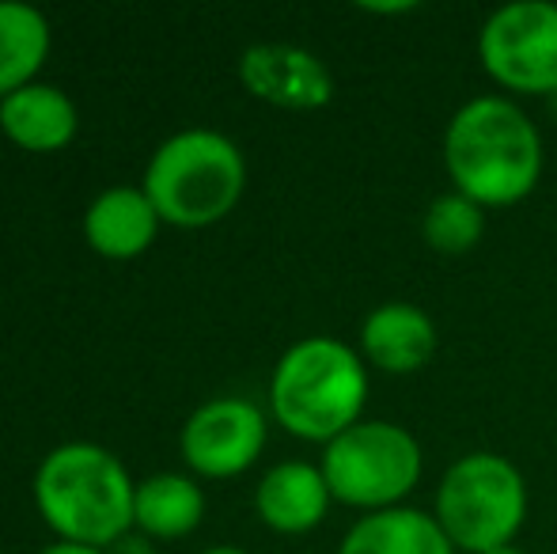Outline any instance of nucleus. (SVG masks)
Masks as SVG:
<instances>
[{"mask_svg":"<svg viewBox=\"0 0 557 554\" xmlns=\"http://www.w3.org/2000/svg\"><path fill=\"white\" fill-rule=\"evenodd\" d=\"M38 554H107V551L84 547V543H65V540H58V543H50V547H42Z\"/></svg>","mask_w":557,"mask_h":554,"instance_id":"obj_18","label":"nucleus"},{"mask_svg":"<svg viewBox=\"0 0 557 554\" xmlns=\"http://www.w3.org/2000/svg\"><path fill=\"white\" fill-rule=\"evenodd\" d=\"M490 554H523V551H516V547H500V551H490Z\"/></svg>","mask_w":557,"mask_h":554,"instance_id":"obj_21","label":"nucleus"},{"mask_svg":"<svg viewBox=\"0 0 557 554\" xmlns=\"http://www.w3.org/2000/svg\"><path fill=\"white\" fill-rule=\"evenodd\" d=\"M0 130L23 152H61L81 130V111L65 88L35 81L0 99Z\"/></svg>","mask_w":557,"mask_h":554,"instance_id":"obj_13","label":"nucleus"},{"mask_svg":"<svg viewBox=\"0 0 557 554\" xmlns=\"http://www.w3.org/2000/svg\"><path fill=\"white\" fill-rule=\"evenodd\" d=\"M337 554H455L436 517L421 509L368 513L345 532Z\"/></svg>","mask_w":557,"mask_h":554,"instance_id":"obj_15","label":"nucleus"},{"mask_svg":"<svg viewBox=\"0 0 557 554\" xmlns=\"http://www.w3.org/2000/svg\"><path fill=\"white\" fill-rule=\"evenodd\" d=\"M239 81L255 99L281 111H319L334 99V73L319 53L293 42H258L239 58Z\"/></svg>","mask_w":557,"mask_h":554,"instance_id":"obj_9","label":"nucleus"},{"mask_svg":"<svg viewBox=\"0 0 557 554\" xmlns=\"http://www.w3.org/2000/svg\"><path fill=\"white\" fill-rule=\"evenodd\" d=\"M160 224L163 221L145 186H107L91 198L84 213V239L103 259L125 262L152 247Z\"/></svg>","mask_w":557,"mask_h":554,"instance_id":"obj_11","label":"nucleus"},{"mask_svg":"<svg viewBox=\"0 0 557 554\" xmlns=\"http://www.w3.org/2000/svg\"><path fill=\"white\" fill-rule=\"evenodd\" d=\"M201 554H247V551H239V547H227V543H221V547H209V551H201Z\"/></svg>","mask_w":557,"mask_h":554,"instance_id":"obj_20","label":"nucleus"},{"mask_svg":"<svg viewBox=\"0 0 557 554\" xmlns=\"http://www.w3.org/2000/svg\"><path fill=\"white\" fill-rule=\"evenodd\" d=\"M53 30L42 8L23 0H0V99L35 84L50 58Z\"/></svg>","mask_w":557,"mask_h":554,"instance_id":"obj_16","label":"nucleus"},{"mask_svg":"<svg viewBox=\"0 0 557 554\" xmlns=\"http://www.w3.org/2000/svg\"><path fill=\"white\" fill-rule=\"evenodd\" d=\"M183 459L206 479L243 475L265 448V415L239 395H216L201 403L183 426Z\"/></svg>","mask_w":557,"mask_h":554,"instance_id":"obj_8","label":"nucleus"},{"mask_svg":"<svg viewBox=\"0 0 557 554\" xmlns=\"http://www.w3.org/2000/svg\"><path fill=\"white\" fill-rule=\"evenodd\" d=\"M368 12H410L413 4H364Z\"/></svg>","mask_w":557,"mask_h":554,"instance_id":"obj_19","label":"nucleus"},{"mask_svg":"<svg viewBox=\"0 0 557 554\" xmlns=\"http://www.w3.org/2000/svg\"><path fill=\"white\" fill-rule=\"evenodd\" d=\"M478 58L485 73L508 91H557V4L512 0L497 8L478 35Z\"/></svg>","mask_w":557,"mask_h":554,"instance_id":"obj_7","label":"nucleus"},{"mask_svg":"<svg viewBox=\"0 0 557 554\" xmlns=\"http://www.w3.org/2000/svg\"><path fill=\"white\" fill-rule=\"evenodd\" d=\"M368 369L345 342L311 334L288 346L270 377V410L300 441L331 444L360 421Z\"/></svg>","mask_w":557,"mask_h":554,"instance_id":"obj_3","label":"nucleus"},{"mask_svg":"<svg viewBox=\"0 0 557 554\" xmlns=\"http://www.w3.org/2000/svg\"><path fill=\"white\" fill-rule=\"evenodd\" d=\"M206 517V490L190 475L156 471L137 482L133 497V528L152 540H183Z\"/></svg>","mask_w":557,"mask_h":554,"instance_id":"obj_14","label":"nucleus"},{"mask_svg":"<svg viewBox=\"0 0 557 554\" xmlns=\"http://www.w3.org/2000/svg\"><path fill=\"white\" fill-rule=\"evenodd\" d=\"M444 163L455 190L482 209H505L535 190L543 175V137L512 99L478 96L447 122Z\"/></svg>","mask_w":557,"mask_h":554,"instance_id":"obj_1","label":"nucleus"},{"mask_svg":"<svg viewBox=\"0 0 557 554\" xmlns=\"http://www.w3.org/2000/svg\"><path fill=\"white\" fill-rule=\"evenodd\" d=\"M528 520V482L520 467L493 452H470L444 471L436 490V525L455 551L490 554L512 547Z\"/></svg>","mask_w":557,"mask_h":554,"instance_id":"obj_5","label":"nucleus"},{"mask_svg":"<svg viewBox=\"0 0 557 554\" xmlns=\"http://www.w3.org/2000/svg\"><path fill=\"white\" fill-rule=\"evenodd\" d=\"M360 354L383 372H418L436 354V323L429 311L406 300H387L360 327Z\"/></svg>","mask_w":557,"mask_h":554,"instance_id":"obj_12","label":"nucleus"},{"mask_svg":"<svg viewBox=\"0 0 557 554\" xmlns=\"http://www.w3.org/2000/svg\"><path fill=\"white\" fill-rule=\"evenodd\" d=\"M137 482L111 448L91 441L58 444L35 471V505L65 543L114 547L133 528Z\"/></svg>","mask_w":557,"mask_h":554,"instance_id":"obj_2","label":"nucleus"},{"mask_svg":"<svg viewBox=\"0 0 557 554\" xmlns=\"http://www.w3.org/2000/svg\"><path fill=\"white\" fill-rule=\"evenodd\" d=\"M421 236L441 255H467L485 236V209L467 194H441L421 217Z\"/></svg>","mask_w":557,"mask_h":554,"instance_id":"obj_17","label":"nucleus"},{"mask_svg":"<svg viewBox=\"0 0 557 554\" xmlns=\"http://www.w3.org/2000/svg\"><path fill=\"white\" fill-rule=\"evenodd\" d=\"M319 467L334 502L368 513L398 509L421 482V444L395 421L360 418L326 444Z\"/></svg>","mask_w":557,"mask_h":554,"instance_id":"obj_6","label":"nucleus"},{"mask_svg":"<svg viewBox=\"0 0 557 554\" xmlns=\"http://www.w3.org/2000/svg\"><path fill=\"white\" fill-rule=\"evenodd\" d=\"M331 502L334 497L323 479V467L304 464V459H285L270 467L255 490V513L265 528L281 535H304L319 528Z\"/></svg>","mask_w":557,"mask_h":554,"instance_id":"obj_10","label":"nucleus"},{"mask_svg":"<svg viewBox=\"0 0 557 554\" xmlns=\"http://www.w3.org/2000/svg\"><path fill=\"white\" fill-rule=\"evenodd\" d=\"M140 186L163 224L209 229L239 206L247 190V160L232 137L190 126L156 145Z\"/></svg>","mask_w":557,"mask_h":554,"instance_id":"obj_4","label":"nucleus"}]
</instances>
